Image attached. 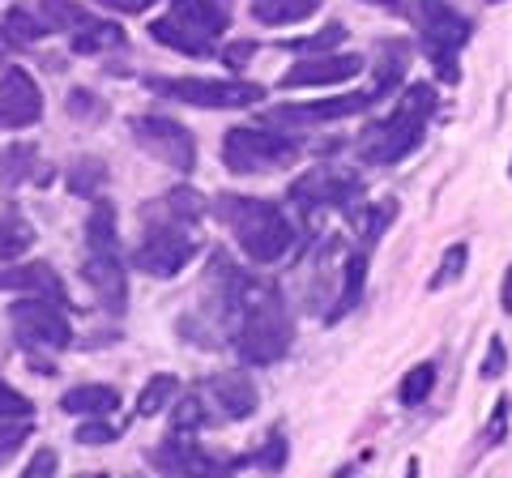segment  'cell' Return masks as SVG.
<instances>
[{"mask_svg": "<svg viewBox=\"0 0 512 478\" xmlns=\"http://www.w3.org/2000/svg\"><path fill=\"white\" fill-rule=\"evenodd\" d=\"M146 86L163 99L201 107V111H231V107H256L265 99L261 82H222V77H146Z\"/></svg>", "mask_w": 512, "mask_h": 478, "instance_id": "obj_7", "label": "cell"}, {"mask_svg": "<svg viewBox=\"0 0 512 478\" xmlns=\"http://www.w3.org/2000/svg\"><path fill=\"white\" fill-rule=\"evenodd\" d=\"M64 111H69L77 124H103V120L111 116V107H107L94 90H86V86H73V90H69V99H64Z\"/></svg>", "mask_w": 512, "mask_h": 478, "instance_id": "obj_33", "label": "cell"}, {"mask_svg": "<svg viewBox=\"0 0 512 478\" xmlns=\"http://www.w3.org/2000/svg\"><path fill=\"white\" fill-rule=\"evenodd\" d=\"M120 436V427L103 423V414H90V419L77 427V444H90V449H99V444H111Z\"/></svg>", "mask_w": 512, "mask_h": 478, "instance_id": "obj_40", "label": "cell"}, {"mask_svg": "<svg viewBox=\"0 0 512 478\" xmlns=\"http://www.w3.org/2000/svg\"><path fill=\"white\" fill-rule=\"evenodd\" d=\"M410 69V47L406 43H380V52H376V82H372V103L384 99V94H393V86L406 77Z\"/></svg>", "mask_w": 512, "mask_h": 478, "instance_id": "obj_22", "label": "cell"}, {"mask_svg": "<svg viewBox=\"0 0 512 478\" xmlns=\"http://www.w3.org/2000/svg\"><path fill=\"white\" fill-rule=\"evenodd\" d=\"M30 414H35V402L0 376V419H30Z\"/></svg>", "mask_w": 512, "mask_h": 478, "instance_id": "obj_39", "label": "cell"}, {"mask_svg": "<svg viewBox=\"0 0 512 478\" xmlns=\"http://www.w3.org/2000/svg\"><path fill=\"white\" fill-rule=\"evenodd\" d=\"M82 278L86 286L99 299V308L120 316L128 304V274H124V261H120V248L116 252H90L86 248V261H82Z\"/></svg>", "mask_w": 512, "mask_h": 478, "instance_id": "obj_12", "label": "cell"}, {"mask_svg": "<svg viewBox=\"0 0 512 478\" xmlns=\"http://www.w3.org/2000/svg\"><path fill=\"white\" fill-rule=\"evenodd\" d=\"M180 393V380H175L171 372H158L146 389H141V397H137V414L141 419H154V414H163V406L171 402V397Z\"/></svg>", "mask_w": 512, "mask_h": 478, "instance_id": "obj_32", "label": "cell"}, {"mask_svg": "<svg viewBox=\"0 0 512 478\" xmlns=\"http://www.w3.org/2000/svg\"><path fill=\"white\" fill-rule=\"evenodd\" d=\"M210 423H214V414H205V402L197 393L184 397V402L171 410V432L175 436H197L201 427H210Z\"/></svg>", "mask_w": 512, "mask_h": 478, "instance_id": "obj_34", "label": "cell"}, {"mask_svg": "<svg viewBox=\"0 0 512 478\" xmlns=\"http://www.w3.org/2000/svg\"><path fill=\"white\" fill-rule=\"evenodd\" d=\"M393 218H397V201H393V197H389V201H376V205H359V210L350 214V222L359 227V235L367 239V244H376Z\"/></svg>", "mask_w": 512, "mask_h": 478, "instance_id": "obj_30", "label": "cell"}, {"mask_svg": "<svg viewBox=\"0 0 512 478\" xmlns=\"http://www.w3.org/2000/svg\"><path fill=\"white\" fill-rule=\"evenodd\" d=\"M150 466L163 474H218V470H227V461L201 453V444H192V436L167 432V440L158 449H150Z\"/></svg>", "mask_w": 512, "mask_h": 478, "instance_id": "obj_16", "label": "cell"}, {"mask_svg": "<svg viewBox=\"0 0 512 478\" xmlns=\"http://www.w3.org/2000/svg\"><path fill=\"white\" fill-rule=\"evenodd\" d=\"M133 141L141 150H146L150 158H158V163H167L171 171H192L197 167V141H192V133L184 129L180 120L171 116H133Z\"/></svg>", "mask_w": 512, "mask_h": 478, "instance_id": "obj_11", "label": "cell"}, {"mask_svg": "<svg viewBox=\"0 0 512 478\" xmlns=\"http://www.w3.org/2000/svg\"><path fill=\"white\" fill-rule=\"evenodd\" d=\"M363 282H367V257L359 248H350L346 252V261H342V291H338V304L329 308L325 321H342L346 312H355L359 308V299H363Z\"/></svg>", "mask_w": 512, "mask_h": 478, "instance_id": "obj_20", "label": "cell"}, {"mask_svg": "<svg viewBox=\"0 0 512 478\" xmlns=\"http://www.w3.org/2000/svg\"><path fill=\"white\" fill-rule=\"evenodd\" d=\"M9 325L18 333L22 350H69L73 346V325L64 316V304L56 299H43V295H26L9 308Z\"/></svg>", "mask_w": 512, "mask_h": 478, "instance_id": "obj_9", "label": "cell"}, {"mask_svg": "<svg viewBox=\"0 0 512 478\" xmlns=\"http://www.w3.org/2000/svg\"><path fill=\"white\" fill-rule=\"evenodd\" d=\"M299 163V141H291V133H269V129H239L222 133V167L235 175H269Z\"/></svg>", "mask_w": 512, "mask_h": 478, "instance_id": "obj_6", "label": "cell"}, {"mask_svg": "<svg viewBox=\"0 0 512 478\" xmlns=\"http://www.w3.org/2000/svg\"><path fill=\"white\" fill-rule=\"evenodd\" d=\"M205 214H210L205 197L184 184L158 201H146L141 205V244L133 252V265L150 278H175L201 252L197 222Z\"/></svg>", "mask_w": 512, "mask_h": 478, "instance_id": "obj_1", "label": "cell"}, {"mask_svg": "<svg viewBox=\"0 0 512 478\" xmlns=\"http://www.w3.org/2000/svg\"><path fill=\"white\" fill-rule=\"evenodd\" d=\"M504 368H508V350H504V342H500V338H495V342L487 346V359H483V372H478V376L495 380V376H500Z\"/></svg>", "mask_w": 512, "mask_h": 478, "instance_id": "obj_41", "label": "cell"}, {"mask_svg": "<svg viewBox=\"0 0 512 478\" xmlns=\"http://www.w3.org/2000/svg\"><path fill=\"white\" fill-rule=\"evenodd\" d=\"M466 261H470V248H466V239H461V244H448V248H444V257H440L436 278H431L427 286H431V291H444V286H453L461 274H466Z\"/></svg>", "mask_w": 512, "mask_h": 478, "instance_id": "obj_36", "label": "cell"}, {"mask_svg": "<svg viewBox=\"0 0 512 478\" xmlns=\"http://www.w3.org/2000/svg\"><path fill=\"white\" fill-rule=\"evenodd\" d=\"M508 171H512V167H508Z\"/></svg>", "mask_w": 512, "mask_h": 478, "instance_id": "obj_49", "label": "cell"}, {"mask_svg": "<svg viewBox=\"0 0 512 478\" xmlns=\"http://www.w3.org/2000/svg\"><path fill=\"white\" fill-rule=\"evenodd\" d=\"M504 427H508V397H500V406H495V419L487 423V444H500L504 440Z\"/></svg>", "mask_w": 512, "mask_h": 478, "instance_id": "obj_43", "label": "cell"}, {"mask_svg": "<svg viewBox=\"0 0 512 478\" xmlns=\"http://www.w3.org/2000/svg\"><path fill=\"white\" fill-rule=\"evenodd\" d=\"M26 440H30V419H0V466L9 457H18Z\"/></svg>", "mask_w": 512, "mask_h": 478, "instance_id": "obj_38", "label": "cell"}, {"mask_svg": "<svg viewBox=\"0 0 512 478\" xmlns=\"http://www.w3.org/2000/svg\"><path fill=\"white\" fill-rule=\"evenodd\" d=\"M491 5H500V0H491Z\"/></svg>", "mask_w": 512, "mask_h": 478, "instance_id": "obj_48", "label": "cell"}, {"mask_svg": "<svg viewBox=\"0 0 512 478\" xmlns=\"http://www.w3.org/2000/svg\"><path fill=\"white\" fill-rule=\"evenodd\" d=\"M201 389L214 397V406L222 410V419H231V423L248 419V414L256 410V402H261V393H256L252 376H244V372H218V376L205 380Z\"/></svg>", "mask_w": 512, "mask_h": 478, "instance_id": "obj_17", "label": "cell"}, {"mask_svg": "<svg viewBox=\"0 0 512 478\" xmlns=\"http://www.w3.org/2000/svg\"><path fill=\"white\" fill-rule=\"evenodd\" d=\"M235 18L231 0H171V9L158 22H150L154 43L171 47L180 56H214V39L227 35V26Z\"/></svg>", "mask_w": 512, "mask_h": 478, "instance_id": "obj_5", "label": "cell"}, {"mask_svg": "<svg viewBox=\"0 0 512 478\" xmlns=\"http://www.w3.org/2000/svg\"><path fill=\"white\" fill-rule=\"evenodd\" d=\"M363 60L350 56V52H325V56H312V60H299L295 69L282 73V90H308V86H338L359 77Z\"/></svg>", "mask_w": 512, "mask_h": 478, "instance_id": "obj_15", "label": "cell"}, {"mask_svg": "<svg viewBox=\"0 0 512 478\" xmlns=\"http://www.w3.org/2000/svg\"><path fill=\"white\" fill-rule=\"evenodd\" d=\"M286 449H291V444L282 440V432H269L265 449H256V453H248V457H235V461H227V470H248V466H256V470L278 474V470L286 466Z\"/></svg>", "mask_w": 512, "mask_h": 478, "instance_id": "obj_29", "label": "cell"}, {"mask_svg": "<svg viewBox=\"0 0 512 478\" xmlns=\"http://www.w3.org/2000/svg\"><path fill=\"white\" fill-rule=\"evenodd\" d=\"M218 222H227V231L235 235V244L244 248V257L256 265H274L282 261L295 244V227L274 201H256V197H235L222 193L214 201Z\"/></svg>", "mask_w": 512, "mask_h": 478, "instance_id": "obj_4", "label": "cell"}, {"mask_svg": "<svg viewBox=\"0 0 512 478\" xmlns=\"http://www.w3.org/2000/svg\"><path fill=\"white\" fill-rule=\"evenodd\" d=\"M419 26H423V52L436 65L440 82H457V52L470 39V22L457 9H448L444 0H419Z\"/></svg>", "mask_w": 512, "mask_h": 478, "instance_id": "obj_8", "label": "cell"}, {"mask_svg": "<svg viewBox=\"0 0 512 478\" xmlns=\"http://www.w3.org/2000/svg\"><path fill=\"white\" fill-rule=\"evenodd\" d=\"M94 5H103L111 13H146L154 0H94Z\"/></svg>", "mask_w": 512, "mask_h": 478, "instance_id": "obj_45", "label": "cell"}, {"mask_svg": "<svg viewBox=\"0 0 512 478\" xmlns=\"http://www.w3.org/2000/svg\"><path fill=\"white\" fill-rule=\"evenodd\" d=\"M56 466H60L56 453H52V449H39L35 457L26 461V470H22V474H26V478H39V474H56Z\"/></svg>", "mask_w": 512, "mask_h": 478, "instance_id": "obj_42", "label": "cell"}, {"mask_svg": "<svg viewBox=\"0 0 512 478\" xmlns=\"http://www.w3.org/2000/svg\"><path fill=\"white\" fill-rule=\"evenodd\" d=\"M431 389H436V363H419V368H410L402 376V385H397V402L402 406H423Z\"/></svg>", "mask_w": 512, "mask_h": 478, "instance_id": "obj_31", "label": "cell"}, {"mask_svg": "<svg viewBox=\"0 0 512 478\" xmlns=\"http://www.w3.org/2000/svg\"><path fill=\"white\" fill-rule=\"evenodd\" d=\"M431 116H436V90H431L427 82L406 86L389 116H384L380 124H372V129L359 137V158L363 163H372V167L402 163L406 154L419 150Z\"/></svg>", "mask_w": 512, "mask_h": 478, "instance_id": "obj_3", "label": "cell"}, {"mask_svg": "<svg viewBox=\"0 0 512 478\" xmlns=\"http://www.w3.org/2000/svg\"><path fill=\"white\" fill-rule=\"evenodd\" d=\"M256 52V39H244V43H231V47H222V60H227L231 69H239L244 60Z\"/></svg>", "mask_w": 512, "mask_h": 478, "instance_id": "obj_44", "label": "cell"}, {"mask_svg": "<svg viewBox=\"0 0 512 478\" xmlns=\"http://www.w3.org/2000/svg\"><path fill=\"white\" fill-rule=\"evenodd\" d=\"M86 248L90 252H116V205L111 201H94V210L86 218Z\"/></svg>", "mask_w": 512, "mask_h": 478, "instance_id": "obj_27", "label": "cell"}, {"mask_svg": "<svg viewBox=\"0 0 512 478\" xmlns=\"http://www.w3.org/2000/svg\"><path fill=\"white\" fill-rule=\"evenodd\" d=\"M320 0H252V18L265 26H295L312 18Z\"/></svg>", "mask_w": 512, "mask_h": 478, "instance_id": "obj_25", "label": "cell"}, {"mask_svg": "<svg viewBox=\"0 0 512 478\" xmlns=\"http://www.w3.org/2000/svg\"><path fill=\"white\" fill-rule=\"evenodd\" d=\"M43 116V94L26 69H9L0 77V129H30Z\"/></svg>", "mask_w": 512, "mask_h": 478, "instance_id": "obj_14", "label": "cell"}, {"mask_svg": "<svg viewBox=\"0 0 512 478\" xmlns=\"http://www.w3.org/2000/svg\"><path fill=\"white\" fill-rule=\"evenodd\" d=\"M0 184L18 188V184H52V175L39 163V150L30 141H13L0 150Z\"/></svg>", "mask_w": 512, "mask_h": 478, "instance_id": "obj_19", "label": "cell"}, {"mask_svg": "<svg viewBox=\"0 0 512 478\" xmlns=\"http://www.w3.org/2000/svg\"><path fill=\"white\" fill-rule=\"evenodd\" d=\"M69 47L77 56H103V52H116L124 47V30L116 22H103V18H90L86 26H77L69 35Z\"/></svg>", "mask_w": 512, "mask_h": 478, "instance_id": "obj_21", "label": "cell"}, {"mask_svg": "<svg viewBox=\"0 0 512 478\" xmlns=\"http://www.w3.org/2000/svg\"><path fill=\"white\" fill-rule=\"evenodd\" d=\"M120 406V393L111 385H77L60 397V410L64 414H82V419H90V414H111Z\"/></svg>", "mask_w": 512, "mask_h": 478, "instance_id": "obj_23", "label": "cell"}, {"mask_svg": "<svg viewBox=\"0 0 512 478\" xmlns=\"http://www.w3.org/2000/svg\"><path fill=\"white\" fill-rule=\"evenodd\" d=\"M372 5H393V0H372Z\"/></svg>", "mask_w": 512, "mask_h": 478, "instance_id": "obj_47", "label": "cell"}, {"mask_svg": "<svg viewBox=\"0 0 512 478\" xmlns=\"http://www.w3.org/2000/svg\"><path fill=\"white\" fill-rule=\"evenodd\" d=\"M30 244H35V231H30V222L13 218V214L0 218V261L22 257V252H26Z\"/></svg>", "mask_w": 512, "mask_h": 478, "instance_id": "obj_35", "label": "cell"}, {"mask_svg": "<svg viewBox=\"0 0 512 478\" xmlns=\"http://www.w3.org/2000/svg\"><path fill=\"white\" fill-rule=\"evenodd\" d=\"M64 184H69L73 197H99L103 184H107V163L103 158H94V154L73 158L69 171H64Z\"/></svg>", "mask_w": 512, "mask_h": 478, "instance_id": "obj_24", "label": "cell"}, {"mask_svg": "<svg viewBox=\"0 0 512 478\" xmlns=\"http://www.w3.org/2000/svg\"><path fill=\"white\" fill-rule=\"evenodd\" d=\"M0 35L18 47H35L43 35H52V26H47V18H35L26 5H13L5 13V22H0Z\"/></svg>", "mask_w": 512, "mask_h": 478, "instance_id": "obj_26", "label": "cell"}, {"mask_svg": "<svg viewBox=\"0 0 512 478\" xmlns=\"http://www.w3.org/2000/svg\"><path fill=\"white\" fill-rule=\"evenodd\" d=\"M500 304H504V312L512 316V269H508V278H504V291H500Z\"/></svg>", "mask_w": 512, "mask_h": 478, "instance_id": "obj_46", "label": "cell"}, {"mask_svg": "<svg viewBox=\"0 0 512 478\" xmlns=\"http://www.w3.org/2000/svg\"><path fill=\"white\" fill-rule=\"evenodd\" d=\"M0 291H18V295H43L69 308V291H64L60 274L47 261H26L13 269H0Z\"/></svg>", "mask_w": 512, "mask_h": 478, "instance_id": "obj_18", "label": "cell"}, {"mask_svg": "<svg viewBox=\"0 0 512 478\" xmlns=\"http://www.w3.org/2000/svg\"><path fill=\"white\" fill-rule=\"evenodd\" d=\"M227 338L235 346V355L256 368L278 363L291 350V316H286L282 291L265 278L244 274L235 291V304L227 316Z\"/></svg>", "mask_w": 512, "mask_h": 478, "instance_id": "obj_2", "label": "cell"}, {"mask_svg": "<svg viewBox=\"0 0 512 478\" xmlns=\"http://www.w3.org/2000/svg\"><path fill=\"white\" fill-rule=\"evenodd\" d=\"M363 107H372V94L355 90V94H333L325 103H286V107H269L265 124H329V120H346L359 116Z\"/></svg>", "mask_w": 512, "mask_h": 478, "instance_id": "obj_13", "label": "cell"}, {"mask_svg": "<svg viewBox=\"0 0 512 478\" xmlns=\"http://www.w3.org/2000/svg\"><path fill=\"white\" fill-rule=\"evenodd\" d=\"M363 197V180L350 171H333V167H320V171H303L299 180L291 184V205H299L303 214H320V210H346L355 214V201Z\"/></svg>", "mask_w": 512, "mask_h": 478, "instance_id": "obj_10", "label": "cell"}, {"mask_svg": "<svg viewBox=\"0 0 512 478\" xmlns=\"http://www.w3.org/2000/svg\"><path fill=\"white\" fill-rule=\"evenodd\" d=\"M346 39V26L342 22H329L325 30H316V35H308V39H291L286 47H291V52H303V56H325V52H333V47H338Z\"/></svg>", "mask_w": 512, "mask_h": 478, "instance_id": "obj_37", "label": "cell"}, {"mask_svg": "<svg viewBox=\"0 0 512 478\" xmlns=\"http://www.w3.org/2000/svg\"><path fill=\"white\" fill-rule=\"evenodd\" d=\"M39 13L47 18V26L60 30V35H73L77 26H86L94 18L82 0H39Z\"/></svg>", "mask_w": 512, "mask_h": 478, "instance_id": "obj_28", "label": "cell"}]
</instances>
